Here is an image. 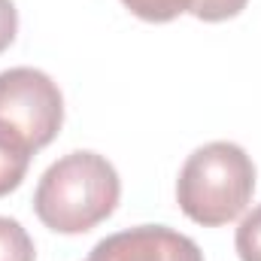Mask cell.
Instances as JSON below:
<instances>
[{"label":"cell","mask_w":261,"mask_h":261,"mask_svg":"<svg viewBox=\"0 0 261 261\" xmlns=\"http://www.w3.org/2000/svg\"><path fill=\"white\" fill-rule=\"evenodd\" d=\"M122 197L116 167L88 149L67 152L37 182L34 213L55 234H85L107 222Z\"/></svg>","instance_id":"cell-1"},{"label":"cell","mask_w":261,"mask_h":261,"mask_svg":"<svg viewBox=\"0 0 261 261\" xmlns=\"http://www.w3.org/2000/svg\"><path fill=\"white\" fill-rule=\"evenodd\" d=\"M255 164L243 146L228 140H213L195 149L176 179L179 210L203 228H219L234 222L252 200Z\"/></svg>","instance_id":"cell-2"},{"label":"cell","mask_w":261,"mask_h":261,"mask_svg":"<svg viewBox=\"0 0 261 261\" xmlns=\"http://www.w3.org/2000/svg\"><path fill=\"white\" fill-rule=\"evenodd\" d=\"M0 125L18 134L34 152L49 146L64 125V97L49 73L9 67L0 73Z\"/></svg>","instance_id":"cell-3"},{"label":"cell","mask_w":261,"mask_h":261,"mask_svg":"<svg viewBox=\"0 0 261 261\" xmlns=\"http://www.w3.org/2000/svg\"><path fill=\"white\" fill-rule=\"evenodd\" d=\"M88 261H203V252L192 237L167 225H137L103 237Z\"/></svg>","instance_id":"cell-4"},{"label":"cell","mask_w":261,"mask_h":261,"mask_svg":"<svg viewBox=\"0 0 261 261\" xmlns=\"http://www.w3.org/2000/svg\"><path fill=\"white\" fill-rule=\"evenodd\" d=\"M34 149L9 128L0 125V197L15 192L31 167Z\"/></svg>","instance_id":"cell-5"},{"label":"cell","mask_w":261,"mask_h":261,"mask_svg":"<svg viewBox=\"0 0 261 261\" xmlns=\"http://www.w3.org/2000/svg\"><path fill=\"white\" fill-rule=\"evenodd\" d=\"M0 261H37L31 234L9 216H0Z\"/></svg>","instance_id":"cell-6"},{"label":"cell","mask_w":261,"mask_h":261,"mask_svg":"<svg viewBox=\"0 0 261 261\" xmlns=\"http://www.w3.org/2000/svg\"><path fill=\"white\" fill-rule=\"evenodd\" d=\"M130 12L143 21H155V24H164V21H173L176 15L189 12L192 0H122Z\"/></svg>","instance_id":"cell-7"},{"label":"cell","mask_w":261,"mask_h":261,"mask_svg":"<svg viewBox=\"0 0 261 261\" xmlns=\"http://www.w3.org/2000/svg\"><path fill=\"white\" fill-rule=\"evenodd\" d=\"M234 246H237L240 261H261V203L252 213L243 216L237 237H234Z\"/></svg>","instance_id":"cell-8"},{"label":"cell","mask_w":261,"mask_h":261,"mask_svg":"<svg viewBox=\"0 0 261 261\" xmlns=\"http://www.w3.org/2000/svg\"><path fill=\"white\" fill-rule=\"evenodd\" d=\"M249 0H192L189 12L200 21H228L246 9Z\"/></svg>","instance_id":"cell-9"},{"label":"cell","mask_w":261,"mask_h":261,"mask_svg":"<svg viewBox=\"0 0 261 261\" xmlns=\"http://www.w3.org/2000/svg\"><path fill=\"white\" fill-rule=\"evenodd\" d=\"M15 34H18V9L12 0H0V52L12 46Z\"/></svg>","instance_id":"cell-10"}]
</instances>
